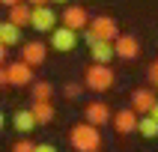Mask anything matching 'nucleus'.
<instances>
[{
    "mask_svg": "<svg viewBox=\"0 0 158 152\" xmlns=\"http://www.w3.org/2000/svg\"><path fill=\"white\" fill-rule=\"evenodd\" d=\"M51 3H69V0H51Z\"/></svg>",
    "mask_w": 158,
    "mask_h": 152,
    "instance_id": "nucleus-30",
    "label": "nucleus"
},
{
    "mask_svg": "<svg viewBox=\"0 0 158 152\" xmlns=\"http://www.w3.org/2000/svg\"><path fill=\"white\" fill-rule=\"evenodd\" d=\"M21 60L30 63L33 69H36V66H42V63L48 60V45H45V42H36V39H33V42H21Z\"/></svg>",
    "mask_w": 158,
    "mask_h": 152,
    "instance_id": "nucleus-10",
    "label": "nucleus"
},
{
    "mask_svg": "<svg viewBox=\"0 0 158 152\" xmlns=\"http://www.w3.org/2000/svg\"><path fill=\"white\" fill-rule=\"evenodd\" d=\"M84 116H87L89 125H98V128L114 119V113H110V107H107L105 101H89V105L84 107Z\"/></svg>",
    "mask_w": 158,
    "mask_h": 152,
    "instance_id": "nucleus-12",
    "label": "nucleus"
},
{
    "mask_svg": "<svg viewBox=\"0 0 158 152\" xmlns=\"http://www.w3.org/2000/svg\"><path fill=\"white\" fill-rule=\"evenodd\" d=\"M30 12H33V6L27 3V0H21V3H15V6H9V21L18 27H27L30 24Z\"/></svg>",
    "mask_w": 158,
    "mask_h": 152,
    "instance_id": "nucleus-17",
    "label": "nucleus"
},
{
    "mask_svg": "<svg viewBox=\"0 0 158 152\" xmlns=\"http://www.w3.org/2000/svg\"><path fill=\"white\" fill-rule=\"evenodd\" d=\"M0 87H9V75H6V66H0Z\"/></svg>",
    "mask_w": 158,
    "mask_h": 152,
    "instance_id": "nucleus-24",
    "label": "nucleus"
},
{
    "mask_svg": "<svg viewBox=\"0 0 158 152\" xmlns=\"http://www.w3.org/2000/svg\"><path fill=\"white\" fill-rule=\"evenodd\" d=\"M0 45H6V48L21 45V27L12 21H0Z\"/></svg>",
    "mask_w": 158,
    "mask_h": 152,
    "instance_id": "nucleus-14",
    "label": "nucleus"
},
{
    "mask_svg": "<svg viewBox=\"0 0 158 152\" xmlns=\"http://www.w3.org/2000/svg\"><path fill=\"white\" fill-rule=\"evenodd\" d=\"M30 92H33V101H51L54 87L48 80H33V84H30Z\"/></svg>",
    "mask_w": 158,
    "mask_h": 152,
    "instance_id": "nucleus-19",
    "label": "nucleus"
},
{
    "mask_svg": "<svg viewBox=\"0 0 158 152\" xmlns=\"http://www.w3.org/2000/svg\"><path fill=\"white\" fill-rule=\"evenodd\" d=\"M155 92H158V87H155Z\"/></svg>",
    "mask_w": 158,
    "mask_h": 152,
    "instance_id": "nucleus-31",
    "label": "nucleus"
},
{
    "mask_svg": "<svg viewBox=\"0 0 158 152\" xmlns=\"http://www.w3.org/2000/svg\"><path fill=\"white\" fill-rule=\"evenodd\" d=\"M66 140L72 143L75 152H102V134H98V125H89V122H78L72 125Z\"/></svg>",
    "mask_w": 158,
    "mask_h": 152,
    "instance_id": "nucleus-1",
    "label": "nucleus"
},
{
    "mask_svg": "<svg viewBox=\"0 0 158 152\" xmlns=\"http://www.w3.org/2000/svg\"><path fill=\"white\" fill-rule=\"evenodd\" d=\"M0 66H6V45H0Z\"/></svg>",
    "mask_w": 158,
    "mask_h": 152,
    "instance_id": "nucleus-26",
    "label": "nucleus"
},
{
    "mask_svg": "<svg viewBox=\"0 0 158 152\" xmlns=\"http://www.w3.org/2000/svg\"><path fill=\"white\" fill-rule=\"evenodd\" d=\"M146 78H149L152 87H158V60H155V63H149V69H146Z\"/></svg>",
    "mask_w": 158,
    "mask_h": 152,
    "instance_id": "nucleus-22",
    "label": "nucleus"
},
{
    "mask_svg": "<svg viewBox=\"0 0 158 152\" xmlns=\"http://www.w3.org/2000/svg\"><path fill=\"white\" fill-rule=\"evenodd\" d=\"M3 125H6V116L0 113V131H3Z\"/></svg>",
    "mask_w": 158,
    "mask_h": 152,
    "instance_id": "nucleus-29",
    "label": "nucleus"
},
{
    "mask_svg": "<svg viewBox=\"0 0 158 152\" xmlns=\"http://www.w3.org/2000/svg\"><path fill=\"white\" fill-rule=\"evenodd\" d=\"M12 125H15V131L18 134H27L30 128H36V116L30 107H21V110H15L12 113Z\"/></svg>",
    "mask_w": 158,
    "mask_h": 152,
    "instance_id": "nucleus-15",
    "label": "nucleus"
},
{
    "mask_svg": "<svg viewBox=\"0 0 158 152\" xmlns=\"http://www.w3.org/2000/svg\"><path fill=\"white\" fill-rule=\"evenodd\" d=\"M89 57H93V63H110L116 57L114 54V42H105V39H96V42L89 45Z\"/></svg>",
    "mask_w": 158,
    "mask_h": 152,
    "instance_id": "nucleus-13",
    "label": "nucleus"
},
{
    "mask_svg": "<svg viewBox=\"0 0 158 152\" xmlns=\"http://www.w3.org/2000/svg\"><path fill=\"white\" fill-rule=\"evenodd\" d=\"M60 24L63 27H72V30H87L89 15H87L84 6H66V12L60 15Z\"/></svg>",
    "mask_w": 158,
    "mask_h": 152,
    "instance_id": "nucleus-11",
    "label": "nucleus"
},
{
    "mask_svg": "<svg viewBox=\"0 0 158 152\" xmlns=\"http://www.w3.org/2000/svg\"><path fill=\"white\" fill-rule=\"evenodd\" d=\"M81 92H84V87H81V84H66V87H63V96L69 98V101H75Z\"/></svg>",
    "mask_w": 158,
    "mask_h": 152,
    "instance_id": "nucleus-20",
    "label": "nucleus"
},
{
    "mask_svg": "<svg viewBox=\"0 0 158 152\" xmlns=\"http://www.w3.org/2000/svg\"><path fill=\"white\" fill-rule=\"evenodd\" d=\"M33 149H36V143H33V140H27V137H21V140L12 146V152H33Z\"/></svg>",
    "mask_w": 158,
    "mask_h": 152,
    "instance_id": "nucleus-21",
    "label": "nucleus"
},
{
    "mask_svg": "<svg viewBox=\"0 0 158 152\" xmlns=\"http://www.w3.org/2000/svg\"><path fill=\"white\" fill-rule=\"evenodd\" d=\"M30 110H33V116H36V125H48V122H54V116H57L51 101H33Z\"/></svg>",
    "mask_w": 158,
    "mask_h": 152,
    "instance_id": "nucleus-16",
    "label": "nucleus"
},
{
    "mask_svg": "<svg viewBox=\"0 0 158 152\" xmlns=\"http://www.w3.org/2000/svg\"><path fill=\"white\" fill-rule=\"evenodd\" d=\"M15 3H21V0H0V6H15Z\"/></svg>",
    "mask_w": 158,
    "mask_h": 152,
    "instance_id": "nucleus-28",
    "label": "nucleus"
},
{
    "mask_svg": "<svg viewBox=\"0 0 158 152\" xmlns=\"http://www.w3.org/2000/svg\"><path fill=\"white\" fill-rule=\"evenodd\" d=\"M137 119H140V113L137 110H131V107H123L119 113H114V131L119 134V137H125V134H134L137 131Z\"/></svg>",
    "mask_w": 158,
    "mask_h": 152,
    "instance_id": "nucleus-7",
    "label": "nucleus"
},
{
    "mask_svg": "<svg viewBox=\"0 0 158 152\" xmlns=\"http://www.w3.org/2000/svg\"><path fill=\"white\" fill-rule=\"evenodd\" d=\"M57 18L54 15L51 6H33V12H30V27H33L36 33H51L54 27H57Z\"/></svg>",
    "mask_w": 158,
    "mask_h": 152,
    "instance_id": "nucleus-5",
    "label": "nucleus"
},
{
    "mask_svg": "<svg viewBox=\"0 0 158 152\" xmlns=\"http://www.w3.org/2000/svg\"><path fill=\"white\" fill-rule=\"evenodd\" d=\"M6 75H9V87H30L33 84V66L24 60L6 63Z\"/></svg>",
    "mask_w": 158,
    "mask_h": 152,
    "instance_id": "nucleus-6",
    "label": "nucleus"
},
{
    "mask_svg": "<svg viewBox=\"0 0 158 152\" xmlns=\"http://www.w3.org/2000/svg\"><path fill=\"white\" fill-rule=\"evenodd\" d=\"M114 69L105 66V63H89L87 69H84V87L93 89V92H107V89L114 87Z\"/></svg>",
    "mask_w": 158,
    "mask_h": 152,
    "instance_id": "nucleus-2",
    "label": "nucleus"
},
{
    "mask_svg": "<svg viewBox=\"0 0 158 152\" xmlns=\"http://www.w3.org/2000/svg\"><path fill=\"white\" fill-rule=\"evenodd\" d=\"M114 54L119 60H137L140 57V42L134 36H128V33H119L114 39Z\"/></svg>",
    "mask_w": 158,
    "mask_h": 152,
    "instance_id": "nucleus-8",
    "label": "nucleus"
},
{
    "mask_svg": "<svg viewBox=\"0 0 158 152\" xmlns=\"http://www.w3.org/2000/svg\"><path fill=\"white\" fill-rule=\"evenodd\" d=\"M87 30L96 39H105V42H114L116 36H119V27H116V21L110 15H96V18H89V24Z\"/></svg>",
    "mask_w": 158,
    "mask_h": 152,
    "instance_id": "nucleus-3",
    "label": "nucleus"
},
{
    "mask_svg": "<svg viewBox=\"0 0 158 152\" xmlns=\"http://www.w3.org/2000/svg\"><path fill=\"white\" fill-rule=\"evenodd\" d=\"M51 48H54V51H60V54L75 51V48H78V30L57 24V27L51 30Z\"/></svg>",
    "mask_w": 158,
    "mask_h": 152,
    "instance_id": "nucleus-4",
    "label": "nucleus"
},
{
    "mask_svg": "<svg viewBox=\"0 0 158 152\" xmlns=\"http://www.w3.org/2000/svg\"><path fill=\"white\" fill-rule=\"evenodd\" d=\"M33 152H57V146H51V143H36Z\"/></svg>",
    "mask_w": 158,
    "mask_h": 152,
    "instance_id": "nucleus-23",
    "label": "nucleus"
},
{
    "mask_svg": "<svg viewBox=\"0 0 158 152\" xmlns=\"http://www.w3.org/2000/svg\"><path fill=\"white\" fill-rule=\"evenodd\" d=\"M27 3H30V6H48L51 0H27Z\"/></svg>",
    "mask_w": 158,
    "mask_h": 152,
    "instance_id": "nucleus-25",
    "label": "nucleus"
},
{
    "mask_svg": "<svg viewBox=\"0 0 158 152\" xmlns=\"http://www.w3.org/2000/svg\"><path fill=\"white\" fill-rule=\"evenodd\" d=\"M137 134L146 137V140H155L158 137V119H152L149 113H143L140 119H137Z\"/></svg>",
    "mask_w": 158,
    "mask_h": 152,
    "instance_id": "nucleus-18",
    "label": "nucleus"
},
{
    "mask_svg": "<svg viewBox=\"0 0 158 152\" xmlns=\"http://www.w3.org/2000/svg\"><path fill=\"white\" fill-rule=\"evenodd\" d=\"M158 101V92L155 89H149V87H137V89H131V110H137V113H149L152 110V105Z\"/></svg>",
    "mask_w": 158,
    "mask_h": 152,
    "instance_id": "nucleus-9",
    "label": "nucleus"
},
{
    "mask_svg": "<svg viewBox=\"0 0 158 152\" xmlns=\"http://www.w3.org/2000/svg\"><path fill=\"white\" fill-rule=\"evenodd\" d=\"M149 116H152V119H158V101H155V105H152V110H149Z\"/></svg>",
    "mask_w": 158,
    "mask_h": 152,
    "instance_id": "nucleus-27",
    "label": "nucleus"
}]
</instances>
